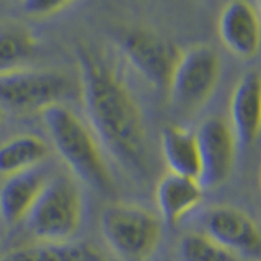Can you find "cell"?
I'll use <instances>...</instances> for the list:
<instances>
[{"label": "cell", "instance_id": "cell-11", "mask_svg": "<svg viewBox=\"0 0 261 261\" xmlns=\"http://www.w3.org/2000/svg\"><path fill=\"white\" fill-rule=\"evenodd\" d=\"M261 116V85L256 70L240 77L230 98V119L235 141L243 145L253 144L259 134Z\"/></svg>", "mask_w": 261, "mask_h": 261}, {"label": "cell", "instance_id": "cell-13", "mask_svg": "<svg viewBox=\"0 0 261 261\" xmlns=\"http://www.w3.org/2000/svg\"><path fill=\"white\" fill-rule=\"evenodd\" d=\"M159 212L167 224L176 225L202 201V188L196 179L165 173L155 188Z\"/></svg>", "mask_w": 261, "mask_h": 261}, {"label": "cell", "instance_id": "cell-8", "mask_svg": "<svg viewBox=\"0 0 261 261\" xmlns=\"http://www.w3.org/2000/svg\"><path fill=\"white\" fill-rule=\"evenodd\" d=\"M199 152L198 183L202 190H214L230 175L235 162V136L220 118H207L196 130Z\"/></svg>", "mask_w": 261, "mask_h": 261}, {"label": "cell", "instance_id": "cell-18", "mask_svg": "<svg viewBox=\"0 0 261 261\" xmlns=\"http://www.w3.org/2000/svg\"><path fill=\"white\" fill-rule=\"evenodd\" d=\"M179 261H239L235 253L220 247L206 233H188L178 245Z\"/></svg>", "mask_w": 261, "mask_h": 261}, {"label": "cell", "instance_id": "cell-5", "mask_svg": "<svg viewBox=\"0 0 261 261\" xmlns=\"http://www.w3.org/2000/svg\"><path fill=\"white\" fill-rule=\"evenodd\" d=\"M75 92L73 82L57 70L18 69L0 73V108L43 111Z\"/></svg>", "mask_w": 261, "mask_h": 261}, {"label": "cell", "instance_id": "cell-14", "mask_svg": "<svg viewBox=\"0 0 261 261\" xmlns=\"http://www.w3.org/2000/svg\"><path fill=\"white\" fill-rule=\"evenodd\" d=\"M160 142L170 173L198 181L199 152L194 130L183 126H165L162 129Z\"/></svg>", "mask_w": 261, "mask_h": 261}, {"label": "cell", "instance_id": "cell-10", "mask_svg": "<svg viewBox=\"0 0 261 261\" xmlns=\"http://www.w3.org/2000/svg\"><path fill=\"white\" fill-rule=\"evenodd\" d=\"M219 38L240 59L255 57L259 47V16L253 4L243 0L228 2L219 16Z\"/></svg>", "mask_w": 261, "mask_h": 261}, {"label": "cell", "instance_id": "cell-4", "mask_svg": "<svg viewBox=\"0 0 261 261\" xmlns=\"http://www.w3.org/2000/svg\"><path fill=\"white\" fill-rule=\"evenodd\" d=\"M84 201L79 186L67 176H54L43 186L27 224L39 242L67 243L79 232Z\"/></svg>", "mask_w": 261, "mask_h": 261}, {"label": "cell", "instance_id": "cell-6", "mask_svg": "<svg viewBox=\"0 0 261 261\" xmlns=\"http://www.w3.org/2000/svg\"><path fill=\"white\" fill-rule=\"evenodd\" d=\"M219 77L220 59L214 49L193 46L178 54L167 92L178 108L196 111L214 95Z\"/></svg>", "mask_w": 261, "mask_h": 261}, {"label": "cell", "instance_id": "cell-15", "mask_svg": "<svg viewBox=\"0 0 261 261\" xmlns=\"http://www.w3.org/2000/svg\"><path fill=\"white\" fill-rule=\"evenodd\" d=\"M49 155L47 144L38 136L20 134L0 144V175L13 176L35 168Z\"/></svg>", "mask_w": 261, "mask_h": 261}, {"label": "cell", "instance_id": "cell-7", "mask_svg": "<svg viewBox=\"0 0 261 261\" xmlns=\"http://www.w3.org/2000/svg\"><path fill=\"white\" fill-rule=\"evenodd\" d=\"M121 49L139 75L155 88L168 90L171 72L179 54L173 44L152 31L137 28L124 33Z\"/></svg>", "mask_w": 261, "mask_h": 261}, {"label": "cell", "instance_id": "cell-17", "mask_svg": "<svg viewBox=\"0 0 261 261\" xmlns=\"http://www.w3.org/2000/svg\"><path fill=\"white\" fill-rule=\"evenodd\" d=\"M36 51L35 35L18 23L0 24V73L23 69Z\"/></svg>", "mask_w": 261, "mask_h": 261}, {"label": "cell", "instance_id": "cell-12", "mask_svg": "<svg viewBox=\"0 0 261 261\" xmlns=\"http://www.w3.org/2000/svg\"><path fill=\"white\" fill-rule=\"evenodd\" d=\"M46 181V175L36 168L8 176L0 186V219L8 225L27 220Z\"/></svg>", "mask_w": 261, "mask_h": 261}, {"label": "cell", "instance_id": "cell-1", "mask_svg": "<svg viewBox=\"0 0 261 261\" xmlns=\"http://www.w3.org/2000/svg\"><path fill=\"white\" fill-rule=\"evenodd\" d=\"M75 57L82 103L98 144L127 171L145 178L149 153L139 103L93 46L80 43Z\"/></svg>", "mask_w": 261, "mask_h": 261}, {"label": "cell", "instance_id": "cell-3", "mask_svg": "<svg viewBox=\"0 0 261 261\" xmlns=\"http://www.w3.org/2000/svg\"><path fill=\"white\" fill-rule=\"evenodd\" d=\"M105 243L122 261H149L162 239L160 219L137 204L106 206L100 217Z\"/></svg>", "mask_w": 261, "mask_h": 261}, {"label": "cell", "instance_id": "cell-9", "mask_svg": "<svg viewBox=\"0 0 261 261\" xmlns=\"http://www.w3.org/2000/svg\"><path fill=\"white\" fill-rule=\"evenodd\" d=\"M206 235L228 251L258 256L261 248L259 228L243 211L232 206H217L204 220Z\"/></svg>", "mask_w": 261, "mask_h": 261}, {"label": "cell", "instance_id": "cell-20", "mask_svg": "<svg viewBox=\"0 0 261 261\" xmlns=\"http://www.w3.org/2000/svg\"><path fill=\"white\" fill-rule=\"evenodd\" d=\"M2 121H4V110L0 108V122H2Z\"/></svg>", "mask_w": 261, "mask_h": 261}, {"label": "cell", "instance_id": "cell-16", "mask_svg": "<svg viewBox=\"0 0 261 261\" xmlns=\"http://www.w3.org/2000/svg\"><path fill=\"white\" fill-rule=\"evenodd\" d=\"M0 261H105V258L85 243L38 242L7 251Z\"/></svg>", "mask_w": 261, "mask_h": 261}, {"label": "cell", "instance_id": "cell-19", "mask_svg": "<svg viewBox=\"0 0 261 261\" xmlns=\"http://www.w3.org/2000/svg\"><path fill=\"white\" fill-rule=\"evenodd\" d=\"M70 5V2H65V0H28V2H23L21 7L24 12H28L30 15H54L65 10Z\"/></svg>", "mask_w": 261, "mask_h": 261}, {"label": "cell", "instance_id": "cell-2", "mask_svg": "<svg viewBox=\"0 0 261 261\" xmlns=\"http://www.w3.org/2000/svg\"><path fill=\"white\" fill-rule=\"evenodd\" d=\"M39 113L53 147L72 173L96 191L111 193L114 190L113 173L92 130L62 103L51 105Z\"/></svg>", "mask_w": 261, "mask_h": 261}]
</instances>
